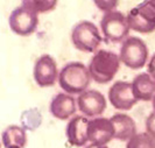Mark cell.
<instances>
[{
    "label": "cell",
    "mask_w": 155,
    "mask_h": 148,
    "mask_svg": "<svg viewBox=\"0 0 155 148\" xmlns=\"http://www.w3.org/2000/svg\"><path fill=\"white\" fill-rule=\"evenodd\" d=\"M126 148H155V139L147 132L139 133L128 140Z\"/></svg>",
    "instance_id": "cell-18"
},
{
    "label": "cell",
    "mask_w": 155,
    "mask_h": 148,
    "mask_svg": "<svg viewBox=\"0 0 155 148\" xmlns=\"http://www.w3.org/2000/svg\"><path fill=\"white\" fill-rule=\"evenodd\" d=\"M1 140L5 148H25L27 143V134L23 127L11 125L2 132Z\"/></svg>",
    "instance_id": "cell-15"
},
{
    "label": "cell",
    "mask_w": 155,
    "mask_h": 148,
    "mask_svg": "<svg viewBox=\"0 0 155 148\" xmlns=\"http://www.w3.org/2000/svg\"><path fill=\"white\" fill-rule=\"evenodd\" d=\"M119 58L130 69H141L147 62L148 48L140 38L130 36L121 44Z\"/></svg>",
    "instance_id": "cell-5"
},
{
    "label": "cell",
    "mask_w": 155,
    "mask_h": 148,
    "mask_svg": "<svg viewBox=\"0 0 155 148\" xmlns=\"http://www.w3.org/2000/svg\"><path fill=\"white\" fill-rule=\"evenodd\" d=\"M153 110H154V112H155V97H154V99H153Z\"/></svg>",
    "instance_id": "cell-24"
},
{
    "label": "cell",
    "mask_w": 155,
    "mask_h": 148,
    "mask_svg": "<svg viewBox=\"0 0 155 148\" xmlns=\"http://www.w3.org/2000/svg\"><path fill=\"white\" fill-rule=\"evenodd\" d=\"M132 90L137 100H153L155 97V79L149 74H139L133 79Z\"/></svg>",
    "instance_id": "cell-14"
},
{
    "label": "cell",
    "mask_w": 155,
    "mask_h": 148,
    "mask_svg": "<svg viewBox=\"0 0 155 148\" xmlns=\"http://www.w3.org/2000/svg\"><path fill=\"white\" fill-rule=\"evenodd\" d=\"M89 121L84 116H76L67 125L65 135L70 145L76 147H83L89 141L87 138V130H89Z\"/></svg>",
    "instance_id": "cell-11"
},
{
    "label": "cell",
    "mask_w": 155,
    "mask_h": 148,
    "mask_svg": "<svg viewBox=\"0 0 155 148\" xmlns=\"http://www.w3.org/2000/svg\"><path fill=\"white\" fill-rule=\"evenodd\" d=\"M120 67L119 56L110 50L101 49L92 56L89 63V72L93 81L98 84L110 83Z\"/></svg>",
    "instance_id": "cell-2"
},
{
    "label": "cell",
    "mask_w": 155,
    "mask_h": 148,
    "mask_svg": "<svg viewBox=\"0 0 155 148\" xmlns=\"http://www.w3.org/2000/svg\"><path fill=\"white\" fill-rule=\"evenodd\" d=\"M89 68L82 62L67 63L60 71L58 84L68 94H81L85 92L90 84Z\"/></svg>",
    "instance_id": "cell-1"
},
{
    "label": "cell",
    "mask_w": 155,
    "mask_h": 148,
    "mask_svg": "<svg viewBox=\"0 0 155 148\" xmlns=\"http://www.w3.org/2000/svg\"><path fill=\"white\" fill-rule=\"evenodd\" d=\"M148 74L155 79V53L152 55L149 63H148Z\"/></svg>",
    "instance_id": "cell-22"
},
{
    "label": "cell",
    "mask_w": 155,
    "mask_h": 148,
    "mask_svg": "<svg viewBox=\"0 0 155 148\" xmlns=\"http://www.w3.org/2000/svg\"><path fill=\"white\" fill-rule=\"evenodd\" d=\"M114 127V139L126 141L137 134V126L132 118L125 113H116L110 118Z\"/></svg>",
    "instance_id": "cell-13"
},
{
    "label": "cell",
    "mask_w": 155,
    "mask_h": 148,
    "mask_svg": "<svg viewBox=\"0 0 155 148\" xmlns=\"http://www.w3.org/2000/svg\"><path fill=\"white\" fill-rule=\"evenodd\" d=\"M9 28L13 33L20 36H28L36 31L39 25L38 14L26 6L14 8L8 19Z\"/></svg>",
    "instance_id": "cell-6"
},
{
    "label": "cell",
    "mask_w": 155,
    "mask_h": 148,
    "mask_svg": "<svg viewBox=\"0 0 155 148\" xmlns=\"http://www.w3.org/2000/svg\"><path fill=\"white\" fill-rule=\"evenodd\" d=\"M127 22L130 28L133 31H138V33H142V34H149L152 31H155V26L148 22L145 18L139 14V12L137 11V8L134 7L127 13Z\"/></svg>",
    "instance_id": "cell-16"
},
{
    "label": "cell",
    "mask_w": 155,
    "mask_h": 148,
    "mask_svg": "<svg viewBox=\"0 0 155 148\" xmlns=\"http://www.w3.org/2000/svg\"><path fill=\"white\" fill-rule=\"evenodd\" d=\"M109 100L112 106L120 111H128L137 104L132 90V83L117 81L109 90Z\"/></svg>",
    "instance_id": "cell-8"
},
{
    "label": "cell",
    "mask_w": 155,
    "mask_h": 148,
    "mask_svg": "<svg viewBox=\"0 0 155 148\" xmlns=\"http://www.w3.org/2000/svg\"><path fill=\"white\" fill-rule=\"evenodd\" d=\"M101 40L99 29L91 21L78 22L71 31V41L75 48L84 53H94L101 46Z\"/></svg>",
    "instance_id": "cell-3"
},
{
    "label": "cell",
    "mask_w": 155,
    "mask_h": 148,
    "mask_svg": "<svg viewBox=\"0 0 155 148\" xmlns=\"http://www.w3.org/2000/svg\"><path fill=\"white\" fill-rule=\"evenodd\" d=\"M146 130L149 135L155 139V112L150 113L146 120Z\"/></svg>",
    "instance_id": "cell-21"
},
{
    "label": "cell",
    "mask_w": 155,
    "mask_h": 148,
    "mask_svg": "<svg viewBox=\"0 0 155 148\" xmlns=\"http://www.w3.org/2000/svg\"><path fill=\"white\" fill-rule=\"evenodd\" d=\"M33 74L35 82L41 87L53 86L60 75L56 61L48 54L42 55L36 60Z\"/></svg>",
    "instance_id": "cell-7"
},
{
    "label": "cell",
    "mask_w": 155,
    "mask_h": 148,
    "mask_svg": "<svg viewBox=\"0 0 155 148\" xmlns=\"http://www.w3.org/2000/svg\"><path fill=\"white\" fill-rule=\"evenodd\" d=\"M21 5L31 8L36 14H39V13H46V12L53 11L57 5V1L56 0H25Z\"/></svg>",
    "instance_id": "cell-17"
},
{
    "label": "cell",
    "mask_w": 155,
    "mask_h": 148,
    "mask_svg": "<svg viewBox=\"0 0 155 148\" xmlns=\"http://www.w3.org/2000/svg\"><path fill=\"white\" fill-rule=\"evenodd\" d=\"M50 113L58 120H68L76 112V100L68 94H57L50 101Z\"/></svg>",
    "instance_id": "cell-12"
},
{
    "label": "cell",
    "mask_w": 155,
    "mask_h": 148,
    "mask_svg": "<svg viewBox=\"0 0 155 148\" xmlns=\"http://www.w3.org/2000/svg\"><path fill=\"white\" fill-rule=\"evenodd\" d=\"M135 8L140 15L155 26V0H146L139 4Z\"/></svg>",
    "instance_id": "cell-19"
},
{
    "label": "cell",
    "mask_w": 155,
    "mask_h": 148,
    "mask_svg": "<svg viewBox=\"0 0 155 148\" xmlns=\"http://www.w3.org/2000/svg\"><path fill=\"white\" fill-rule=\"evenodd\" d=\"M87 138L91 143L106 146L114 138V127L107 118H94L89 121Z\"/></svg>",
    "instance_id": "cell-10"
},
{
    "label": "cell",
    "mask_w": 155,
    "mask_h": 148,
    "mask_svg": "<svg viewBox=\"0 0 155 148\" xmlns=\"http://www.w3.org/2000/svg\"><path fill=\"white\" fill-rule=\"evenodd\" d=\"M101 28L106 43L124 42L131 29L127 22V16L118 11L104 14L101 20Z\"/></svg>",
    "instance_id": "cell-4"
},
{
    "label": "cell",
    "mask_w": 155,
    "mask_h": 148,
    "mask_svg": "<svg viewBox=\"0 0 155 148\" xmlns=\"http://www.w3.org/2000/svg\"><path fill=\"white\" fill-rule=\"evenodd\" d=\"M79 111L85 117H97L101 116L106 109L105 96L97 90H86L81 94L77 98Z\"/></svg>",
    "instance_id": "cell-9"
},
{
    "label": "cell",
    "mask_w": 155,
    "mask_h": 148,
    "mask_svg": "<svg viewBox=\"0 0 155 148\" xmlns=\"http://www.w3.org/2000/svg\"><path fill=\"white\" fill-rule=\"evenodd\" d=\"M94 5L98 6L101 11L106 13L113 12V8L118 6V1H94Z\"/></svg>",
    "instance_id": "cell-20"
},
{
    "label": "cell",
    "mask_w": 155,
    "mask_h": 148,
    "mask_svg": "<svg viewBox=\"0 0 155 148\" xmlns=\"http://www.w3.org/2000/svg\"><path fill=\"white\" fill-rule=\"evenodd\" d=\"M85 148H109L107 146H99V145H94V143H91L89 146H86Z\"/></svg>",
    "instance_id": "cell-23"
}]
</instances>
